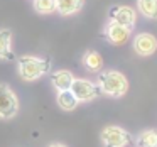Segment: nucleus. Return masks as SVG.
Listing matches in <instances>:
<instances>
[{
    "mask_svg": "<svg viewBox=\"0 0 157 147\" xmlns=\"http://www.w3.org/2000/svg\"><path fill=\"white\" fill-rule=\"evenodd\" d=\"M78 98L73 95L71 90H63V91H58V105L59 108L66 110V112H71L78 106Z\"/></svg>",
    "mask_w": 157,
    "mask_h": 147,
    "instance_id": "13",
    "label": "nucleus"
},
{
    "mask_svg": "<svg viewBox=\"0 0 157 147\" xmlns=\"http://www.w3.org/2000/svg\"><path fill=\"white\" fill-rule=\"evenodd\" d=\"M34 9L42 15L56 12V0H34Z\"/></svg>",
    "mask_w": 157,
    "mask_h": 147,
    "instance_id": "16",
    "label": "nucleus"
},
{
    "mask_svg": "<svg viewBox=\"0 0 157 147\" xmlns=\"http://www.w3.org/2000/svg\"><path fill=\"white\" fill-rule=\"evenodd\" d=\"M130 34H132V29L130 27H125L122 24H117V22L110 21L105 27V37L108 39L112 44L115 46H120V44H125L128 41Z\"/></svg>",
    "mask_w": 157,
    "mask_h": 147,
    "instance_id": "7",
    "label": "nucleus"
},
{
    "mask_svg": "<svg viewBox=\"0 0 157 147\" xmlns=\"http://www.w3.org/2000/svg\"><path fill=\"white\" fill-rule=\"evenodd\" d=\"M49 147H66V145H64V144H51Z\"/></svg>",
    "mask_w": 157,
    "mask_h": 147,
    "instance_id": "17",
    "label": "nucleus"
},
{
    "mask_svg": "<svg viewBox=\"0 0 157 147\" xmlns=\"http://www.w3.org/2000/svg\"><path fill=\"white\" fill-rule=\"evenodd\" d=\"M83 64L88 71L91 73H98L100 69L103 68V58L100 52L96 51H86L85 56H83Z\"/></svg>",
    "mask_w": 157,
    "mask_h": 147,
    "instance_id": "12",
    "label": "nucleus"
},
{
    "mask_svg": "<svg viewBox=\"0 0 157 147\" xmlns=\"http://www.w3.org/2000/svg\"><path fill=\"white\" fill-rule=\"evenodd\" d=\"M17 66H19V75H21L22 79L34 81V79H39L41 76H44L49 71L51 64H49V61L37 58V56H21L17 61Z\"/></svg>",
    "mask_w": 157,
    "mask_h": 147,
    "instance_id": "2",
    "label": "nucleus"
},
{
    "mask_svg": "<svg viewBox=\"0 0 157 147\" xmlns=\"http://www.w3.org/2000/svg\"><path fill=\"white\" fill-rule=\"evenodd\" d=\"M135 144L137 147H157V130L149 129L140 132L135 139Z\"/></svg>",
    "mask_w": 157,
    "mask_h": 147,
    "instance_id": "14",
    "label": "nucleus"
},
{
    "mask_svg": "<svg viewBox=\"0 0 157 147\" xmlns=\"http://www.w3.org/2000/svg\"><path fill=\"white\" fill-rule=\"evenodd\" d=\"M98 90H101V93L112 96V98H120L128 90V81H127L125 75H122L120 71L108 69L98 76Z\"/></svg>",
    "mask_w": 157,
    "mask_h": 147,
    "instance_id": "1",
    "label": "nucleus"
},
{
    "mask_svg": "<svg viewBox=\"0 0 157 147\" xmlns=\"http://www.w3.org/2000/svg\"><path fill=\"white\" fill-rule=\"evenodd\" d=\"M73 95L78 98V102H91L98 96V86L95 85L93 81L90 79H83V78H75L71 83V88Z\"/></svg>",
    "mask_w": 157,
    "mask_h": 147,
    "instance_id": "5",
    "label": "nucleus"
},
{
    "mask_svg": "<svg viewBox=\"0 0 157 147\" xmlns=\"http://www.w3.org/2000/svg\"><path fill=\"white\" fill-rule=\"evenodd\" d=\"M19 112V98L9 85L0 83V118H14Z\"/></svg>",
    "mask_w": 157,
    "mask_h": 147,
    "instance_id": "3",
    "label": "nucleus"
},
{
    "mask_svg": "<svg viewBox=\"0 0 157 147\" xmlns=\"http://www.w3.org/2000/svg\"><path fill=\"white\" fill-rule=\"evenodd\" d=\"M137 9L145 19H157V0H137Z\"/></svg>",
    "mask_w": 157,
    "mask_h": 147,
    "instance_id": "15",
    "label": "nucleus"
},
{
    "mask_svg": "<svg viewBox=\"0 0 157 147\" xmlns=\"http://www.w3.org/2000/svg\"><path fill=\"white\" fill-rule=\"evenodd\" d=\"M100 139H101L103 145L105 147H127L132 140L130 133L125 129L117 125H108L101 130L100 133Z\"/></svg>",
    "mask_w": 157,
    "mask_h": 147,
    "instance_id": "4",
    "label": "nucleus"
},
{
    "mask_svg": "<svg viewBox=\"0 0 157 147\" xmlns=\"http://www.w3.org/2000/svg\"><path fill=\"white\" fill-rule=\"evenodd\" d=\"M108 17H110V21L117 22V24H122L125 27L133 29L137 22V12H135V9L128 7V5H115V7L110 9Z\"/></svg>",
    "mask_w": 157,
    "mask_h": 147,
    "instance_id": "6",
    "label": "nucleus"
},
{
    "mask_svg": "<svg viewBox=\"0 0 157 147\" xmlns=\"http://www.w3.org/2000/svg\"><path fill=\"white\" fill-rule=\"evenodd\" d=\"M133 49L139 56H152L157 49V39L155 36L149 34V32H142V34L135 36L133 39Z\"/></svg>",
    "mask_w": 157,
    "mask_h": 147,
    "instance_id": "8",
    "label": "nucleus"
},
{
    "mask_svg": "<svg viewBox=\"0 0 157 147\" xmlns=\"http://www.w3.org/2000/svg\"><path fill=\"white\" fill-rule=\"evenodd\" d=\"M12 58V31L7 27L0 29V59Z\"/></svg>",
    "mask_w": 157,
    "mask_h": 147,
    "instance_id": "11",
    "label": "nucleus"
},
{
    "mask_svg": "<svg viewBox=\"0 0 157 147\" xmlns=\"http://www.w3.org/2000/svg\"><path fill=\"white\" fill-rule=\"evenodd\" d=\"M83 5H85V0H56V12L68 17V15L78 14Z\"/></svg>",
    "mask_w": 157,
    "mask_h": 147,
    "instance_id": "10",
    "label": "nucleus"
},
{
    "mask_svg": "<svg viewBox=\"0 0 157 147\" xmlns=\"http://www.w3.org/2000/svg\"><path fill=\"white\" fill-rule=\"evenodd\" d=\"M75 79L71 71L68 69H58L51 75V83L58 91H63V90H69L71 88V83Z\"/></svg>",
    "mask_w": 157,
    "mask_h": 147,
    "instance_id": "9",
    "label": "nucleus"
}]
</instances>
